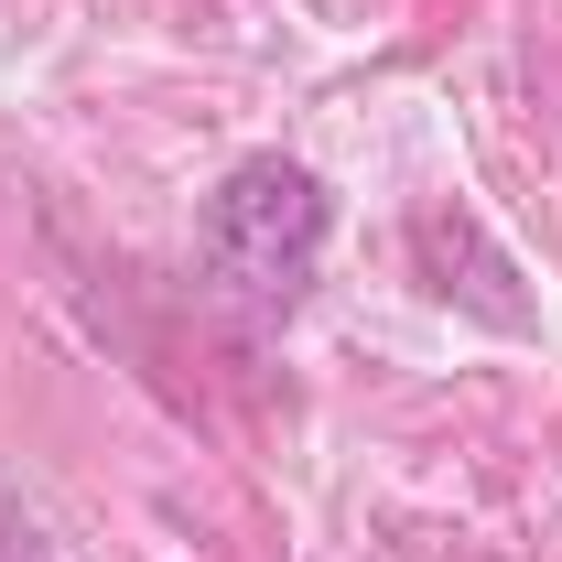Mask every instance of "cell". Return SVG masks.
<instances>
[{
  "instance_id": "1",
  "label": "cell",
  "mask_w": 562,
  "mask_h": 562,
  "mask_svg": "<svg viewBox=\"0 0 562 562\" xmlns=\"http://www.w3.org/2000/svg\"><path fill=\"white\" fill-rule=\"evenodd\" d=\"M325 227H336L325 184H314L292 151H249L206 195V216H195V260H206V281L227 303L292 314L303 281H314V260H325Z\"/></svg>"
}]
</instances>
